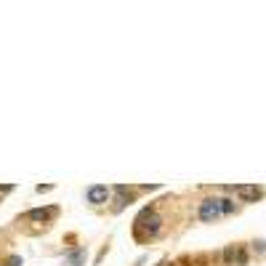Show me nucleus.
Listing matches in <instances>:
<instances>
[{"instance_id": "f257e3e1", "label": "nucleus", "mask_w": 266, "mask_h": 266, "mask_svg": "<svg viewBox=\"0 0 266 266\" xmlns=\"http://www.w3.org/2000/svg\"><path fill=\"white\" fill-rule=\"evenodd\" d=\"M136 224H138V226H146V232H149V237H152V234H157V232H160V216L154 213L152 208H144V210H141V216L136 218Z\"/></svg>"}, {"instance_id": "f03ea898", "label": "nucleus", "mask_w": 266, "mask_h": 266, "mask_svg": "<svg viewBox=\"0 0 266 266\" xmlns=\"http://www.w3.org/2000/svg\"><path fill=\"white\" fill-rule=\"evenodd\" d=\"M221 216V200H202L200 202V218L202 221H216Z\"/></svg>"}, {"instance_id": "7ed1b4c3", "label": "nucleus", "mask_w": 266, "mask_h": 266, "mask_svg": "<svg viewBox=\"0 0 266 266\" xmlns=\"http://www.w3.org/2000/svg\"><path fill=\"white\" fill-rule=\"evenodd\" d=\"M234 192H237L245 202H256V200L264 194V192L258 189V186H253V184H240V186H234Z\"/></svg>"}, {"instance_id": "20e7f679", "label": "nucleus", "mask_w": 266, "mask_h": 266, "mask_svg": "<svg viewBox=\"0 0 266 266\" xmlns=\"http://www.w3.org/2000/svg\"><path fill=\"white\" fill-rule=\"evenodd\" d=\"M85 197H88V202H93V205H101V202L109 200V189H107V186H101V184H96V186H91V189L85 192Z\"/></svg>"}, {"instance_id": "39448f33", "label": "nucleus", "mask_w": 266, "mask_h": 266, "mask_svg": "<svg viewBox=\"0 0 266 266\" xmlns=\"http://www.w3.org/2000/svg\"><path fill=\"white\" fill-rule=\"evenodd\" d=\"M53 216H56V208H35V210H29V213H27V218H29V221H48V218H53Z\"/></svg>"}, {"instance_id": "423d86ee", "label": "nucleus", "mask_w": 266, "mask_h": 266, "mask_svg": "<svg viewBox=\"0 0 266 266\" xmlns=\"http://www.w3.org/2000/svg\"><path fill=\"white\" fill-rule=\"evenodd\" d=\"M83 261H85V248H77V250H72V253L64 258L67 266H83Z\"/></svg>"}, {"instance_id": "0eeeda50", "label": "nucleus", "mask_w": 266, "mask_h": 266, "mask_svg": "<svg viewBox=\"0 0 266 266\" xmlns=\"http://www.w3.org/2000/svg\"><path fill=\"white\" fill-rule=\"evenodd\" d=\"M237 256H240V248L229 245V248L224 250V264H226V266H234V264H237Z\"/></svg>"}, {"instance_id": "6e6552de", "label": "nucleus", "mask_w": 266, "mask_h": 266, "mask_svg": "<svg viewBox=\"0 0 266 266\" xmlns=\"http://www.w3.org/2000/svg\"><path fill=\"white\" fill-rule=\"evenodd\" d=\"M234 210H237V208H234V200H232V197H224V200H221V213L229 216V213H234Z\"/></svg>"}, {"instance_id": "1a4fd4ad", "label": "nucleus", "mask_w": 266, "mask_h": 266, "mask_svg": "<svg viewBox=\"0 0 266 266\" xmlns=\"http://www.w3.org/2000/svg\"><path fill=\"white\" fill-rule=\"evenodd\" d=\"M19 264H21V258H19V256H11L8 261H5V266H19Z\"/></svg>"}, {"instance_id": "9d476101", "label": "nucleus", "mask_w": 266, "mask_h": 266, "mask_svg": "<svg viewBox=\"0 0 266 266\" xmlns=\"http://www.w3.org/2000/svg\"><path fill=\"white\" fill-rule=\"evenodd\" d=\"M253 248L258 250V253H264V250H266V242H264V240H258V242H253Z\"/></svg>"}]
</instances>
